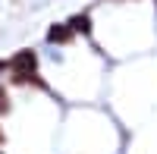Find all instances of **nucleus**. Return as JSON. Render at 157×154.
I'll return each mask as SVG.
<instances>
[{
  "instance_id": "nucleus-1",
  "label": "nucleus",
  "mask_w": 157,
  "mask_h": 154,
  "mask_svg": "<svg viewBox=\"0 0 157 154\" xmlns=\"http://www.w3.org/2000/svg\"><path fill=\"white\" fill-rule=\"evenodd\" d=\"M35 63H38V60H35V54H32V50H19V54L10 60V69L16 72V79H19V82H25V79L32 75Z\"/></svg>"
},
{
  "instance_id": "nucleus-2",
  "label": "nucleus",
  "mask_w": 157,
  "mask_h": 154,
  "mask_svg": "<svg viewBox=\"0 0 157 154\" xmlns=\"http://www.w3.org/2000/svg\"><path fill=\"white\" fill-rule=\"evenodd\" d=\"M69 38H72L69 25H54V29L47 32V41H54V44H63V41H69Z\"/></svg>"
},
{
  "instance_id": "nucleus-3",
  "label": "nucleus",
  "mask_w": 157,
  "mask_h": 154,
  "mask_svg": "<svg viewBox=\"0 0 157 154\" xmlns=\"http://www.w3.org/2000/svg\"><path fill=\"white\" fill-rule=\"evenodd\" d=\"M69 29H72V32H82V35H88V32H91V19H88V16H75V19L69 22Z\"/></svg>"
},
{
  "instance_id": "nucleus-4",
  "label": "nucleus",
  "mask_w": 157,
  "mask_h": 154,
  "mask_svg": "<svg viewBox=\"0 0 157 154\" xmlns=\"http://www.w3.org/2000/svg\"><path fill=\"white\" fill-rule=\"evenodd\" d=\"M3 107H6V91L0 88V110H3Z\"/></svg>"
}]
</instances>
